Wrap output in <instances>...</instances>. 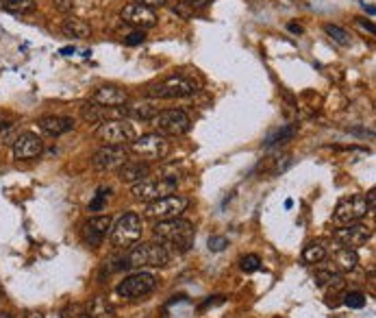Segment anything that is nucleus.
<instances>
[{
	"mask_svg": "<svg viewBox=\"0 0 376 318\" xmlns=\"http://www.w3.org/2000/svg\"><path fill=\"white\" fill-rule=\"evenodd\" d=\"M155 238L164 242L168 249H176L178 253H185L194 246V225L183 218H172V220H159L155 225Z\"/></svg>",
	"mask_w": 376,
	"mask_h": 318,
	"instance_id": "1",
	"label": "nucleus"
},
{
	"mask_svg": "<svg viewBox=\"0 0 376 318\" xmlns=\"http://www.w3.org/2000/svg\"><path fill=\"white\" fill-rule=\"evenodd\" d=\"M124 257L129 268H164L172 262V251L164 242H146L133 246Z\"/></svg>",
	"mask_w": 376,
	"mask_h": 318,
	"instance_id": "2",
	"label": "nucleus"
},
{
	"mask_svg": "<svg viewBox=\"0 0 376 318\" xmlns=\"http://www.w3.org/2000/svg\"><path fill=\"white\" fill-rule=\"evenodd\" d=\"M198 92V85L194 83V79L185 75H172L164 81L150 83L146 94L157 100H172V98H185Z\"/></svg>",
	"mask_w": 376,
	"mask_h": 318,
	"instance_id": "3",
	"label": "nucleus"
},
{
	"mask_svg": "<svg viewBox=\"0 0 376 318\" xmlns=\"http://www.w3.org/2000/svg\"><path fill=\"white\" fill-rule=\"evenodd\" d=\"M141 232H144V222H141V216L135 214V211H127L122 214L113 225H111V244L118 246V249H124V246H133L139 238Z\"/></svg>",
	"mask_w": 376,
	"mask_h": 318,
	"instance_id": "4",
	"label": "nucleus"
},
{
	"mask_svg": "<svg viewBox=\"0 0 376 318\" xmlns=\"http://www.w3.org/2000/svg\"><path fill=\"white\" fill-rule=\"evenodd\" d=\"M178 188V181L172 179V176H161V179H144L133 186L131 194L135 201H141V203H152V201H159L164 197H170L174 194Z\"/></svg>",
	"mask_w": 376,
	"mask_h": 318,
	"instance_id": "5",
	"label": "nucleus"
},
{
	"mask_svg": "<svg viewBox=\"0 0 376 318\" xmlns=\"http://www.w3.org/2000/svg\"><path fill=\"white\" fill-rule=\"evenodd\" d=\"M131 151L141 157V162H159L170 153V142L161 133H146L135 137L131 142Z\"/></svg>",
	"mask_w": 376,
	"mask_h": 318,
	"instance_id": "6",
	"label": "nucleus"
},
{
	"mask_svg": "<svg viewBox=\"0 0 376 318\" xmlns=\"http://www.w3.org/2000/svg\"><path fill=\"white\" fill-rule=\"evenodd\" d=\"M150 122L157 127V133H161L164 137H178V135H185L191 129V120L183 109L159 112Z\"/></svg>",
	"mask_w": 376,
	"mask_h": 318,
	"instance_id": "7",
	"label": "nucleus"
},
{
	"mask_svg": "<svg viewBox=\"0 0 376 318\" xmlns=\"http://www.w3.org/2000/svg\"><path fill=\"white\" fill-rule=\"evenodd\" d=\"M96 137L109 146H124L135 139V129L131 122L113 118V120L100 122V127L96 129Z\"/></svg>",
	"mask_w": 376,
	"mask_h": 318,
	"instance_id": "8",
	"label": "nucleus"
},
{
	"mask_svg": "<svg viewBox=\"0 0 376 318\" xmlns=\"http://www.w3.org/2000/svg\"><path fill=\"white\" fill-rule=\"evenodd\" d=\"M189 201L185 197H178V194H170V197H164L159 201H152L148 203L144 216L150 218V220H172V218H178L187 209Z\"/></svg>",
	"mask_w": 376,
	"mask_h": 318,
	"instance_id": "9",
	"label": "nucleus"
},
{
	"mask_svg": "<svg viewBox=\"0 0 376 318\" xmlns=\"http://www.w3.org/2000/svg\"><path fill=\"white\" fill-rule=\"evenodd\" d=\"M366 214H368V203L363 194H350V197L337 203L333 220L337 225H350V222H359Z\"/></svg>",
	"mask_w": 376,
	"mask_h": 318,
	"instance_id": "10",
	"label": "nucleus"
},
{
	"mask_svg": "<svg viewBox=\"0 0 376 318\" xmlns=\"http://www.w3.org/2000/svg\"><path fill=\"white\" fill-rule=\"evenodd\" d=\"M157 288V279L150 273H133L129 275L124 281H120L118 286V294L124 298H141L150 294Z\"/></svg>",
	"mask_w": 376,
	"mask_h": 318,
	"instance_id": "11",
	"label": "nucleus"
},
{
	"mask_svg": "<svg viewBox=\"0 0 376 318\" xmlns=\"http://www.w3.org/2000/svg\"><path fill=\"white\" fill-rule=\"evenodd\" d=\"M13 157L17 162H31V159H38L44 153V142L38 133H17V137L13 139Z\"/></svg>",
	"mask_w": 376,
	"mask_h": 318,
	"instance_id": "12",
	"label": "nucleus"
},
{
	"mask_svg": "<svg viewBox=\"0 0 376 318\" xmlns=\"http://www.w3.org/2000/svg\"><path fill=\"white\" fill-rule=\"evenodd\" d=\"M333 238L342 244V246H348V249H359V246L368 244L370 238H372V229L363 222H350V225H344L342 229H337L333 234Z\"/></svg>",
	"mask_w": 376,
	"mask_h": 318,
	"instance_id": "13",
	"label": "nucleus"
},
{
	"mask_svg": "<svg viewBox=\"0 0 376 318\" xmlns=\"http://www.w3.org/2000/svg\"><path fill=\"white\" fill-rule=\"evenodd\" d=\"M129 162V151L127 146H109L104 144L102 149H98L92 157V166L100 172L104 170H116L122 164Z\"/></svg>",
	"mask_w": 376,
	"mask_h": 318,
	"instance_id": "14",
	"label": "nucleus"
},
{
	"mask_svg": "<svg viewBox=\"0 0 376 318\" xmlns=\"http://www.w3.org/2000/svg\"><path fill=\"white\" fill-rule=\"evenodd\" d=\"M120 17L127 24L131 26H137L139 31H144V29H152L157 24V13L155 9H148L144 5H139V3H129L127 7H124L120 11Z\"/></svg>",
	"mask_w": 376,
	"mask_h": 318,
	"instance_id": "15",
	"label": "nucleus"
},
{
	"mask_svg": "<svg viewBox=\"0 0 376 318\" xmlns=\"http://www.w3.org/2000/svg\"><path fill=\"white\" fill-rule=\"evenodd\" d=\"M111 218L109 216H94L83 225V240L89 246H100L102 240L111 232Z\"/></svg>",
	"mask_w": 376,
	"mask_h": 318,
	"instance_id": "16",
	"label": "nucleus"
},
{
	"mask_svg": "<svg viewBox=\"0 0 376 318\" xmlns=\"http://www.w3.org/2000/svg\"><path fill=\"white\" fill-rule=\"evenodd\" d=\"M127 100L129 94L118 85H100L89 98V103L100 105V107H122V105H127Z\"/></svg>",
	"mask_w": 376,
	"mask_h": 318,
	"instance_id": "17",
	"label": "nucleus"
},
{
	"mask_svg": "<svg viewBox=\"0 0 376 318\" xmlns=\"http://www.w3.org/2000/svg\"><path fill=\"white\" fill-rule=\"evenodd\" d=\"M40 131L50 135V137H59L63 133L75 131V120L68 116H44L40 118Z\"/></svg>",
	"mask_w": 376,
	"mask_h": 318,
	"instance_id": "18",
	"label": "nucleus"
},
{
	"mask_svg": "<svg viewBox=\"0 0 376 318\" xmlns=\"http://www.w3.org/2000/svg\"><path fill=\"white\" fill-rule=\"evenodd\" d=\"M118 176L124 183H139L150 176V166L146 162H127L118 168Z\"/></svg>",
	"mask_w": 376,
	"mask_h": 318,
	"instance_id": "19",
	"label": "nucleus"
},
{
	"mask_svg": "<svg viewBox=\"0 0 376 318\" xmlns=\"http://www.w3.org/2000/svg\"><path fill=\"white\" fill-rule=\"evenodd\" d=\"M331 264H333V271H337V273H350V271L357 268L359 257H357L354 249H348V246H339V249L331 257Z\"/></svg>",
	"mask_w": 376,
	"mask_h": 318,
	"instance_id": "20",
	"label": "nucleus"
},
{
	"mask_svg": "<svg viewBox=\"0 0 376 318\" xmlns=\"http://www.w3.org/2000/svg\"><path fill=\"white\" fill-rule=\"evenodd\" d=\"M315 284L324 290L327 294H337L344 290V277L339 275L337 271L329 268V271H318L315 273Z\"/></svg>",
	"mask_w": 376,
	"mask_h": 318,
	"instance_id": "21",
	"label": "nucleus"
},
{
	"mask_svg": "<svg viewBox=\"0 0 376 318\" xmlns=\"http://www.w3.org/2000/svg\"><path fill=\"white\" fill-rule=\"evenodd\" d=\"M61 33L65 35V38H72V40H85L92 35V26L77 15H68L61 24Z\"/></svg>",
	"mask_w": 376,
	"mask_h": 318,
	"instance_id": "22",
	"label": "nucleus"
},
{
	"mask_svg": "<svg viewBox=\"0 0 376 318\" xmlns=\"http://www.w3.org/2000/svg\"><path fill=\"white\" fill-rule=\"evenodd\" d=\"M113 109L116 107H100V105H94V103H85L81 107V116L89 125H100V122H104L109 116H116Z\"/></svg>",
	"mask_w": 376,
	"mask_h": 318,
	"instance_id": "23",
	"label": "nucleus"
},
{
	"mask_svg": "<svg viewBox=\"0 0 376 318\" xmlns=\"http://www.w3.org/2000/svg\"><path fill=\"white\" fill-rule=\"evenodd\" d=\"M85 312L89 318H116V310L113 305L107 301L104 296H94L89 298L87 305H85Z\"/></svg>",
	"mask_w": 376,
	"mask_h": 318,
	"instance_id": "24",
	"label": "nucleus"
},
{
	"mask_svg": "<svg viewBox=\"0 0 376 318\" xmlns=\"http://www.w3.org/2000/svg\"><path fill=\"white\" fill-rule=\"evenodd\" d=\"M298 133V127L296 125H285L281 129H276L274 133H270L265 137V146H283V144H288L294 139V135Z\"/></svg>",
	"mask_w": 376,
	"mask_h": 318,
	"instance_id": "25",
	"label": "nucleus"
},
{
	"mask_svg": "<svg viewBox=\"0 0 376 318\" xmlns=\"http://www.w3.org/2000/svg\"><path fill=\"white\" fill-rule=\"evenodd\" d=\"M122 112H124V116H133L137 120H152L159 114V107H155L152 103H137L133 107H127Z\"/></svg>",
	"mask_w": 376,
	"mask_h": 318,
	"instance_id": "26",
	"label": "nucleus"
},
{
	"mask_svg": "<svg viewBox=\"0 0 376 318\" xmlns=\"http://www.w3.org/2000/svg\"><path fill=\"white\" fill-rule=\"evenodd\" d=\"M0 7H3L7 13L24 15V13L35 11V0H0Z\"/></svg>",
	"mask_w": 376,
	"mask_h": 318,
	"instance_id": "27",
	"label": "nucleus"
},
{
	"mask_svg": "<svg viewBox=\"0 0 376 318\" xmlns=\"http://www.w3.org/2000/svg\"><path fill=\"white\" fill-rule=\"evenodd\" d=\"M324 33L339 46H350V42H352L350 33L342 26H337V24H324Z\"/></svg>",
	"mask_w": 376,
	"mask_h": 318,
	"instance_id": "28",
	"label": "nucleus"
},
{
	"mask_svg": "<svg viewBox=\"0 0 376 318\" xmlns=\"http://www.w3.org/2000/svg\"><path fill=\"white\" fill-rule=\"evenodd\" d=\"M302 259L307 264H320L327 259V249L322 244H309V246H304Z\"/></svg>",
	"mask_w": 376,
	"mask_h": 318,
	"instance_id": "29",
	"label": "nucleus"
},
{
	"mask_svg": "<svg viewBox=\"0 0 376 318\" xmlns=\"http://www.w3.org/2000/svg\"><path fill=\"white\" fill-rule=\"evenodd\" d=\"M240 266L244 273H257L261 268V259H259V255H246L240 259Z\"/></svg>",
	"mask_w": 376,
	"mask_h": 318,
	"instance_id": "30",
	"label": "nucleus"
},
{
	"mask_svg": "<svg viewBox=\"0 0 376 318\" xmlns=\"http://www.w3.org/2000/svg\"><path fill=\"white\" fill-rule=\"evenodd\" d=\"M61 318H89V316H87V312H85V305L70 303V305H65V308H63Z\"/></svg>",
	"mask_w": 376,
	"mask_h": 318,
	"instance_id": "31",
	"label": "nucleus"
},
{
	"mask_svg": "<svg viewBox=\"0 0 376 318\" xmlns=\"http://www.w3.org/2000/svg\"><path fill=\"white\" fill-rule=\"evenodd\" d=\"M344 303H346L348 308H352V310H361V308L366 305V294H363V292H348Z\"/></svg>",
	"mask_w": 376,
	"mask_h": 318,
	"instance_id": "32",
	"label": "nucleus"
},
{
	"mask_svg": "<svg viewBox=\"0 0 376 318\" xmlns=\"http://www.w3.org/2000/svg\"><path fill=\"white\" fill-rule=\"evenodd\" d=\"M207 246H209V251L220 253V251H224L226 246H228V240H226L224 236H211V238L207 240Z\"/></svg>",
	"mask_w": 376,
	"mask_h": 318,
	"instance_id": "33",
	"label": "nucleus"
},
{
	"mask_svg": "<svg viewBox=\"0 0 376 318\" xmlns=\"http://www.w3.org/2000/svg\"><path fill=\"white\" fill-rule=\"evenodd\" d=\"M107 197H109V190H98L94 201L89 203V211H102L104 205H107Z\"/></svg>",
	"mask_w": 376,
	"mask_h": 318,
	"instance_id": "34",
	"label": "nucleus"
},
{
	"mask_svg": "<svg viewBox=\"0 0 376 318\" xmlns=\"http://www.w3.org/2000/svg\"><path fill=\"white\" fill-rule=\"evenodd\" d=\"M174 13H176V15H181L183 20H189V17L196 15V11L191 9V5L187 3V0H181V3H178V5L174 7Z\"/></svg>",
	"mask_w": 376,
	"mask_h": 318,
	"instance_id": "35",
	"label": "nucleus"
},
{
	"mask_svg": "<svg viewBox=\"0 0 376 318\" xmlns=\"http://www.w3.org/2000/svg\"><path fill=\"white\" fill-rule=\"evenodd\" d=\"M52 7L59 13H70L75 9V0H52Z\"/></svg>",
	"mask_w": 376,
	"mask_h": 318,
	"instance_id": "36",
	"label": "nucleus"
},
{
	"mask_svg": "<svg viewBox=\"0 0 376 318\" xmlns=\"http://www.w3.org/2000/svg\"><path fill=\"white\" fill-rule=\"evenodd\" d=\"M144 40H146L144 31H135V33H131V35H127V38H124V44H127V46H137V44H141Z\"/></svg>",
	"mask_w": 376,
	"mask_h": 318,
	"instance_id": "37",
	"label": "nucleus"
},
{
	"mask_svg": "<svg viewBox=\"0 0 376 318\" xmlns=\"http://www.w3.org/2000/svg\"><path fill=\"white\" fill-rule=\"evenodd\" d=\"M135 3L144 5V7H148V9H161V7H166L168 0H135Z\"/></svg>",
	"mask_w": 376,
	"mask_h": 318,
	"instance_id": "38",
	"label": "nucleus"
},
{
	"mask_svg": "<svg viewBox=\"0 0 376 318\" xmlns=\"http://www.w3.org/2000/svg\"><path fill=\"white\" fill-rule=\"evenodd\" d=\"M187 3L191 5V9L198 13V11H203V9H207L209 7V3L211 0H187Z\"/></svg>",
	"mask_w": 376,
	"mask_h": 318,
	"instance_id": "39",
	"label": "nucleus"
},
{
	"mask_svg": "<svg viewBox=\"0 0 376 318\" xmlns=\"http://www.w3.org/2000/svg\"><path fill=\"white\" fill-rule=\"evenodd\" d=\"M213 298H216V301H211V298H209V301H205V303L201 305V310H207V308H213V305H222V303H224V296H213Z\"/></svg>",
	"mask_w": 376,
	"mask_h": 318,
	"instance_id": "40",
	"label": "nucleus"
},
{
	"mask_svg": "<svg viewBox=\"0 0 376 318\" xmlns=\"http://www.w3.org/2000/svg\"><path fill=\"white\" fill-rule=\"evenodd\" d=\"M374 190L368 192V197H366V203H368V211H374V205H376V197H374Z\"/></svg>",
	"mask_w": 376,
	"mask_h": 318,
	"instance_id": "41",
	"label": "nucleus"
},
{
	"mask_svg": "<svg viewBox=\"0 0 376 318\" xmlns=\"http://www.w3.org/2000/svg\"><path fill=\"white\" fill-rule=\"evenodd\" d=\"M11 125V122H5L3 118H0V137H3V133L7 131V127Z\"/></svg>",
	"mask_w": 376,
	"mask_h": 318,
	"instance_id": "42",
	"label": "nucleus"
},
{
	"mask_svg": "<svg viewBox=\"0 0 376 318\" xmlns=\"http://www.w3.org/2000/svg\"><path fill=\"white\" fill-rule=\"evenodd\" d=\"M24 318H44V316H42L40 312H29V314H26Z\"/></svg>",
	"mask_w": 376,
	"mask_h": 318,
	"instance_id": "43",
	"label": "nucleus"
},
{
	"mask_svg": "<svg viewBox=\"0 0 376 318\" xmlns=\"http://www.w3.org/2000/svg\"><path fill=\"white\" fill-rule=\"evenodd\" d=\"M359 24H363V26H366V29H368L370 33H374V26H372L370 22H366V20H359Z\"/></svg>",
	"mask_w": 376,
	"mask_h": 318,
	"instance_id": "44",
	"label": "nucleus"
},
{
	"mask_svg": "<svg viewBox=\"0 0 376 318\" xmlns=\"http://www.w3.org/2000/svg\"><path fill=\"white\" fill-rule=\"evenodd\" d=\"M290 31H294V33H302V29H300V26H296V24H290Z\"/></svg>",
	"mask_w": 376,
	"mask_h": 318,
	"instance_id": "45",
	"label": "nucleus"
},
{
	"mask_svg": "<svg viewBox=\"0 0 376 318\" xmlns=\"http://www.w3.org/2000/svg\"><path fill=\"white\" fill-rule=\"evenodd\" d=\"M0 318H11V314H7V312H0Z\"/></svg>",
	"mask_w": 376,
	"mask_h": 318,
	"instance_id": "46",
	"label": "nucleus"
},
{
	"mask_svg": "<svg viewBox=\"0 0 376 318\" xmlns=\"http://www.w3.org/2000/svg\"><path fill=\"white\" fill-rule=\"evenodd\" d=\"M335 318H348V316H335Z\"/></svg>",
	"mask_w": 376,
	"mask_h": 318,
	"instance_id": "47",
	"label": "nucleus"
}]
</instances>
